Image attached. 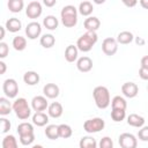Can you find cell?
Listing matches in <instances>:
<instances>
[{"label":"cell","mask_w":148,"mask_h":148,"mask_svg":"<svg viewBox=\"0 0 148 148\" xmlns=\"http://www.w3.org/2000/svg\"><path fill=\"white\" fill-rule=\"evenodd\" d=\"M139 76L142 80H147L148 81V69L147 68H143V67H140V69H139Z\"/></svg>","instance_id":"cell-41"},{"label":"cell","mask_w":148,"mask_h":148,"mask_svg":"<svg viewBox=\"0 0 148 148\" xmlns=\"http://www.w3.org/2000/svg\"><path fill=\"white\" fill-rule=\"evenodd\" d=\"M7 6L12 13H20L24 7V2L23 0H9Z\"/></svg>","instance_id":"cell-29"},{"label":"cell","mask_w":148,"mask_h":148,"mask_svg":"<svg viewBox=\"0 0 148 148\" xmlns=\"http://www.w3.org/2000/svg\"><path fill=\"white\" fill-rule=\"evenodd\" d=\"M22 28V23L17 17H10L6 21V29L9 32H17Z\"/></svg>","instance_id":"cell-21"},{"label":"cell","mask_w":148,"mask_h":148,"mask_svg":"<svg viewBox=\"0 0 148 148\" xmlns=\"http://www.w3.org/2000/svg\"><path fill=\"white\" fill-rule=\"evenodd\" d=\"M45 135L50 140H57L59 138L58 125H47L46 128H45Z\"/></svg>","instance_id":"cell-32"},{"label":"cell","mask_w":148,"mask_h":148,"mask_svg":"<svg viewBox=\"0 0 148 148\" xmlns=\"http://www.w3.org/2000/svg\"><path fill=\"white\" fill-rule=\"evenodd\" d=\"M42 34V25L40 23L32 21L30 23L27 24L25 27V35L29 39H36L37 37H39Z\"/></svg>","instance_id":"cell-10"},{"label":"cell","mask_w":148,"mask_h":148,"mask_svg":"<svg viewBox=\"0 0 148 148\" xmlns=\"http://www.w3.org/2000/svg\"><path fill=\"white\" fill-rule=\"evenodd\" d=\"M59 21L54 15H47L43 20V25L49 30H56L58 28Z\"/></svg>","instance_id":"cell-23"},{"label":"cell","mask_w":148,"mask_h":148,"mask_svg":"<svg viewBox=\"0 0 148 148\" xmlns=\"http://www.w3.org/2000/svg\"><path fill=\"white\" fill-rule=\"evenodd\" d=\"M13 111L15 112L16 117L21 120H25L31 116V108L28 104V101L23 97L16 98L13 102Z\"/></svg>","instance_id":"cell-4"},{"label":"cell","mask_w":148,"mask_h":148,"mask_svg":"<svg viewBox=\"0 0 148 148\" xmlns=\"http://www.w3.org/2000/svg\"><path fill=\"white\" fill-rule=\"evenodd\" d=\"M39 43L45 49H50L52 47L54 44H56V37L52 35V34H44L40 39H39Z\"/></svg>","instance_id":"cell-25"},{"label":"cell","mask_w":148,"mask_h":148,"mask_svg":"<svg viewBox=\"0 0 148 148\" xmlns=\"http://www.w3.org/2000/svg\"><path fill=\"white\" fill-rule=\"evenodd\" d=\"M43 2H44V5H45L46 7H52V6H54V5L57 3L56 0H44Z\"/></svg>","instance_id":"cell-45"},{"label":"cell","mask_w":148,"mask_h":148,"mask_svg":"<svg viewBox=\"0 0 148 148\" xmlns=\"http://www.w3.org/2000/svg\"><path fill=\"white\" fill-rule=\"evenodd\" d=\"M49 108V103L45 96H35L31 99V109L36 112H43Z\"/></svg>","instance_id":"cell-11"},{"label":"cell","mask_w":148,"mask_h":148,"mask_svg":"<svg viewBox=\"0 0 148 148\" xmlns=\"http://www.w3.org/2000/svg\"><path fill=\"white\" fill-rule=\"evenodd\" d=\"M43 8L39 1H30L25 8V14L29 18H37L42 15Z\"/></svg>","instance_id":"cell-8"},{"label":"cell","mask_w":148,"mask_h":148,"mask_svg":"<svg viewBox=\"0 0 148 148\" xmlns=\"http://www.w3.org/2000/svg\"><path fill=\"white\" fill-rule=\"evenodd\" d=\"M133 39H134L133 34H132L131 31H127V30L119 32L118 36H117V43H119V44H124V45L132 43Z\"/></svg>","instance_id":"cell-24"},{"label":"cell","mask_w":148,"mask_h":148,"mask_svg":"<svg viewBox=\"0 0 148 148\" xmlns=\"http://www.w3.org/2000/svg\"><path fill=\"white\" fill-rule=\"evenodd\" d=\"M12 44H13V47L16 51H23L27 47V39L23 36H15L13 38Z\"/></svg>","instance_id":"cell-28"},{"label":"cell","mask_w":148,"mask_h":148,"mask_svg":"<svg viewBox=\"0 0 148 148\" xmlns=\"http://www.w3.org/2000/svg\"><path fill=\"white\" fill-rule=\"evenodd\" d=\"M6 69H7L6 64H5L2 60H0V75H3L5 72H6Z\"/></svg>","instance_id":"cell-43"},{"label":"cell","mask_w":148,"mask_h":148,"mask_svg":"<svg viewBox=\"0 0 148 148\" xmlns=\"http://www.w3.org/2000/svg\"><path fill=\"white\" fill-rule=\"evenodd\" d=\"M99 148H113V141L110 136H104L99 141Z\"/></svg>","instance_id":"cell-37"},{"label":"cell","mask_w":148,"mask_h":148,"mask_svg":"<svg viewBox=\"0 0 148 148\" xmlns=\"http://www.w3.org/2000/svg\"><path fill=\"white\" fill-rule=\"evenodd\" d=\"M31 148H44V147H43L42 145H34Z\"/></svg>","instance_id":"cell-49"},{"label":"cell","mask_w":148,"mask_h":148,"mask_svg":"<svg viewBox=\"0 0 148 148\" xmlns=\"http://www.w3.org/2000/svg\"><path fill=\"white\" fill-rule=\"evenodd\" d=\"M94 101L95 104L98 109H106L111 104V98H110V91L106 87L104 86H97L95 87L92 91Z\"/></svg>","instance_id":"cell-1"},{"label":"cell","mask_w":148,"mask_h":148,"mask_svg":"<svg viewBox=\"0 0 148 148\" xmlns=\"http://www.w3.org/2000/svg\"><path fill=\"white\" fill-rule=\"evenodd\" d=\"M121 92L125 97H128V98H133L138 95L139 92V87L136 83L134 82H125L123 86H121Z\"/></svg>","instance_id":"cell-12"},{"label":"cell","mask_w":148,"mask_h":148,"mask_svg":"<svg viewBox=\"0 0 148 148\" xmlns=\"http://www.w3.org/2000/svg\"><path fill=\"white\" fill-rule=\"evenodd\" d=\"M123 2H124V5L125 6H127V7H134L136 3H138V1H135V0H133V1H127V0H123Z\"/></svg>","instance_id":"cell-44"},{"label":"cell","mask_w":148,"mask_h":148,"mask_svg":"<svg viewBox=\"0 0 148 148\" xmlns=\"http://www.w3.org/2000/svg\"><path fill=\"white\" fill-rule=\"evenodd\" d=\"M9 53V47L7 45V43L5 42H0V59H3L8 56Z\"/></svg>","instance_id":"cell-39"},{"label":"cell","mask_w":148,"mask_h":148,"mask_svg":"<svg viewBox=\"0 0 148 148\" xmlns=\"http://www.w3.org/2000/svg\"><path fill=\"white\" fill-rule=\"evenodd\" d=\"M102 51L106 54V56H113L116 54V52L118 51V43L117 39L112 38V37H108L103 40L102 43Z\"/></svg>","instance_id":"cell-9"},{"label":"cell","mask_w":148,"mask_h":148,"mask_svg":"<svg viewBox=\"0 0 148 148\" xmlns=\"http://www.w3.org/2000/svg\"><path fill=\"white\" fill-rule=\"evenodd\" d=\"M62 112H64V109H62V105L59 102H53L47 108V114H49V117H52V118L61 117Z\"/></svg>","instance_id":"cell-16"},{"label":"cell","mask_w":148,"mask_h":148,"mask_svg":"<svg viewBox=\"0 0 148 148\" xmlns=\"http://www.w3.org/2000/svg\"><path fill=\"white\" fill-rule=\"evenodd\" d=\"M2 90L8 98H15L18 94V84L14 79H6L2 83Z\"/></svg>","instance_id":"cell-6"},{"label":"cell","mask_w":148,"mask_h":148,"mask_svg":"<svg viewBox=\"0 0 148 148\" xmlns=\"http://www.w3.org/2000/svg\"><path fill=\"white\" fill-rule=\"evenodd\" d=\"M79 146H80V148H97V142L92 136L86 135V136L81 138Z\"/></svg>","instance_id":"cell-27"},{"label":"cell","mask_w":148,"mask_h":148,"mask_svg":"<svg viewBox=\"0 0 148 148\" xmlns=\"http://www.w3.org/2000/svg\"><path fill=\"white\" fill-rule=\"evenodd\" d=\"M79 56V49L76 47V45H68L65 50V59L68 62H74L77 59Z\"/></svg>","instance_id":"cell-17"},{"label":"cell","mask_w":148,"mask_h":148,"mask_svg":"<svg viewBox=\"0 0 148 148\" xmlns=\"http://www.w3.org/2000/svg\"><path fill=\"white\" fill-rule=\"evenodd\" d=\"M147 90H148V87H147Z\"/></svg>","instance_id":"cell-50"},{"label":"cell","mask_w":148,"mask_h":148,"mask_svg":"<svg viewBox=\"0 0 148 148\" xmlns=\"http://www.w3.org/2000/svg\"><path fill=\"white\" fill-rule=\"evenodd\" d=\"M58 130H59V138H62V139H68L73 134L72 127L69 125H67V124L58 125Z\"/></svg>","instance_id":"cell-30"},{"label":"cell","mask_w":148,"mask_h":148,"mask_svg":"<svg viewBox=\"0 0 148 148\" xmlns=\"http://www.w3.org/2000/svg\"><path fill=\"white\" fill-rule=\"evenodd\" d=\"M127 124H128L130 126L141 128V127L145 125V118H143L142 116H140V114L131 113V114L127 117Z\"/></svg>","instance_id":"cell-18"},{"label":"cell","mask_w":148,"mask_h":148,"mask_svg":"<svg viewBox=\"0 0 148 148\" xmlns=\"http://www.w3.org/2000/svg\"><path fill=\"white\" fill-rule=\"evenodd\" d=\"M60 17L66 28H73L77 23V9L73 5L64 6L60 12Z\"/></svg>","instance_id":"cell-3"},{"label":"cell","mask_w":148,"mask_h":148,"mask_svg":"<svg viewBox=\"0 0 148 148\" xmlns=\"http://www.w3.org/2000/svg\"><path fill=\"white\" fill-rule=\"evenodd\" d=\"M105 126V121L103 118L99 117H95L91 119H88L83 123V130L87 133H97L99 131H102Z\"/></svg>","instance_id":"cell-5"},{"label":"cell","mask_w":148,"mask_h":148,"mask_svg":"<svg viewBox=\"0 0 148 148\" xmlns=\"http://www.w3.org/2000/svg\"><path fill=\"white\" fill-rule=\"evenodd\" d=\"M59 87L56 83H46L43 87V94L46 98H56L59 96Z\"/></svg>","instance_id":"cell-14"},{"label":"cell","mask_w":148,"mask_h":148,"mask_svg":"<svg viewBox=\"0 0 148 148\" xmlns=\"http://www.w3.org/2000/svg\"><path fill=\"white\" fill-rule=\"evenodd\" d=\"M2 148H18L17 141L14 135L9 134L2 139Z\"/></svg>","instance_id":"cell-34"},{"label":"cell","mask_w":148,"mask_h":148,"mask_svg":"<svg viewBox=\"0 0 148 148\" xmlns=\"http://www.w3.org/2000/svg\"><path fill=\"white\" fill-rule=\"evenodd\" d=\"M0 120H1V132L2 133H7L10 130V121L8 119L3 118V117Z\"/></svg>","instance_id":"cell-40"},{"label":"cell","mask_w":148,"mask_h":148,"mask_svg":"<svg viewBox=\"0 0 148 148\" xmlns=\"http://www.w3.org/2000/svg\"><path fill=\"white\" fill-rule=\"evenodd\" d=\"M111 118L113 121L119 123L123 121L126 118V110H121V109H112L111 111Z\"/></svg>","instance_id":"cell-35"},{"label":"cell","mask_w":148,"mask_h":148,"mask_svg":"<svg viewBox=\"0 0 148 148\" xmlns=\"http://www.w3.org/2000/svg\"><path fill=\"white\" fill-rule=\"evenodd\" d=\"M47 123H49V114L44 112H35V114L32 116V124L38 127H43Z\"/></svg>","instance_id":"cell-20"},{"label":"cell","mask_w":148,"mask_h":148,"mask_svg":"<svg viewBox=\"0 0 148 148\" xmlns=\"http://www.w3.org/2000/svg\"><path fill=\"white\" fill-rule=\"evenodd\" d=\"M13 110V104H10L9 99L6 97H0V114L1 116H7L12 112Z\"/></svg>","instance_id":"cell-26"},{"label":"cell","mask_w":148,"mask_h":148,"mask_svg":"<svg viewBox=\"0 0 148 148\" xmlns=\"http://www.w3.org/2000/svg\"><path fill=\"white\" fill-rule=\"evenodd\" d=\"M5 28L6 27H0V40L2 42V39L5 38Z\"/></svg>","instance_id":"cell-47"},{"label":"cell","mask_w":148,"mask_h":148,"mask_svg":"<svg viewBox=\"0 0 148 148\" xmlns=\"http://www.w3.org/2000/svg\"><path fill=\"white\" fill-rule=\"evenodd\" d=\"M118 142H119V146L121 148H136V146H138V139L132 133L120 134Z\"/></svg>","instance_id":"cell-7"},{"label":"cell","mask_w":148,"mask_h":148,"mask_svg":"<svg viewBox=\"0 0 148 148\" xmlns=\"http://www.w3.org/2000/svg\"><path fill=\"white\" fill-rule=\"evenodd\" d=\"M76 67H77V69H79L80 72H82V73L90 72L91 68H92V60H91L89 57H87V56L81 57V58H79L77 61H76Z\"/></svg>","instance_id":"cell-13"},{"label":"cell","mask_w":148,"mask_h":148,"mask_svg":"<svg viewBox=\"0 0 148 148\" xmlns=\"http://www.w3.org/2000/svg\"><path fill=\"white\" fill-rule=\"evenodd\" d=\"M111 106L112 109H121V110H126L127 108V103L126 99L121 96H114L111 101Z\"/></svg>","instance_id":"cell-31"},{"label":"cell","mask_w":148,"mask_h":148,"mask_svg":"<svg viewBox=\"0 0 148 148\" xmlns=\"http://www.w3.org/2000/svg\"><path fill=\"white\" fill-rule=\"evenodd\" d=\"M140 5L142 8L148 9V0H140Z\"/></svg>","instance_id":"cell-46"},{"label":"cell","mask_w":148,"mask_h":148,"mask_svg":"<svg viewBox=\"0 0 148 148\" xmlns=\"http://www.w3.org/2000/svg\"><path fill=\"white\" fill-rule=\"evenodd\" d=\"M23 81L28 86H35L39 82V74L35 71H28L23 75Z\"/></svg>","instance_id":"cell-19"},{"label":"cell","mask_w":148,"mask_h":148,"mask_svg":"<svg viewBox=\"0 0 148 148\" xmlns=\"http://www.w3.org/2000/svg\"><path fill=\"white\" fill-rule=\"evenodd\" d=\"M138 138L141 141H148V126H142L138 132Z\"/></svg>","instance_id":"cell-38"},{"label":"cell","mask_w":148,"mask_h":148,"mask_svg":"<svg viewBox=\"0 0 148 148\" xmlns=\"http://www.w3.org/2000/svg\"><path fill=\"white\" fill-rule=\"evenodd\" d=\"M83 25H84L87 31H96L101 27V21L96 16H89L84 20Z\"/></svg>","instance_id":"cell-15"},{"label":"cell","mask_w":148,"mask_h":148,"mask_svg":"<svg viewBox=\"0 0 148 148\" xmlns=\"http://www.w3.org/2000/svg\"><path fill=\"white\" fill-rule=\"evenodd\" d=\"M35 141V134L30 133V134H24V135H20V142L24 146H29Z\"/></svg>","instance_id":"cell-36"},{"label":"cell","mask_w":148,"mask_h":148,"mask_svg":"<svg viewBox=\"0 0 148 148\" xmlns=\"http://www.w3.org/2000/svg\"><path fill=\"white\" fill-rule=\"evenodd\" d=\"M97 40H98V36L96 31H86L82 36L79 37L76 42V47L79 49V51L89 52L92 49V46L97 43Z\"/></svg>","instance_id":"cell-2"},{"label":"cell","mask_w":148,"mask_h":148,"mask_svg":"<svg viewBox=\"0 0 148 148\" xmlns=\"http://www.w3.org/2000/svg\"><path fill=\"white\" fill-rule=\"evenodd\" d=\"M141 67L148 69V56L142 57V59H141Z\"/></svg>","instance_id":"cell-42"},{"label":"cell","mask_w":148,"mask_h":148,"mask_svg":"<svg viewBox=\"0 0 148 148\" xmlns=\"http://www.w3.org/2000/svg\"><path fill=\"white\" fill-rule=\"evenodd\" d=\"M17 133L18 135H24V134H30L34 133V126L30 123L23 121L17 126Z\"/></svg>","instance_id":"cell-33"},{"label":"cell","mask_w":148,"mask_h":148,"mask_svg":"<svg viewBox=\"0 0 148 148\" xmlns=\"http://www.w3.org/2000/svg\"><path fill=\"white\" fill-rule=\"evenodd\" d=\"M92 10H94V6H92V3H91L90 1L86 0V1L80 2L77 12H79L81 15H83V16H88V17H89V15L92 13Z\"/></svg>","instance_id":"cell-22"},{"label":"cell","mask_w":148,"mask_h":148,"mask_svg":"<svg viewBox=\"0 0 148 148\" xmlns=\"http://www.w3.org/2000/svg\"><path fill=\"white\" fill-rule=\"evenodd\" d=\"M135 43L138 45H143L145 44V39H142L141 37H135Z\"/></svg>","instance_id":"cell-48"}]
</instances>
